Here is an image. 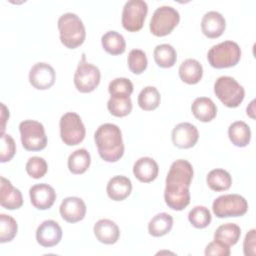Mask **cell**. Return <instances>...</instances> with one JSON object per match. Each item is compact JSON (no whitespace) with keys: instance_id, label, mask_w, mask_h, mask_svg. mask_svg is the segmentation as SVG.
<instances>
[{"instance_id":"d590c367","label":"cell","mask_w":256,"mask_h":256,"mask_svg":"<svg viewBox=\"0 0 256 256\" xmlns=\"http://www.w3.org/2000/svg\"><path fill=\"white\" fill-rule=\"evenodd\" d=\"M25 169L29 176L34 179H39L47 173L48 165L44 158L39 156H33L28 159Z\"/></svg>"},{"instance_id":"7c38bea8","label":"cell","mask_w":256,"mask_h":256,"mask_svg":"<svg viewBox=\"0 0 256 256\" xmlns=\"http://www.w3.org/2000/svg\"><path fill=\"white\" fill-rule=\"evenodd\" d=\"M56 79L54 68L45 62L34 64L29 71V82L38 90H46L51 88Z\"/></svg>"},{"instance_id":"9a60e30c","label":"cell","mask_w":256,"mask_h":256,"mask_svg":"<svg viewBox=\"0 0 256 256\" xmlns=\"http://www.w3.org/2000/svg\"><path fill=\"white\" fill-rule=\"evenodd\" d=\"M62 238V229L54 220L43 221L36 230V240L38 244L49 248L57 245Z\"/></svg>"},{"instance_id":"74e56055","label":"cell","mask_w":256,"mask_h":256,"mask_svg":"<svg viewBox=\"0 0 256 256\" xmlns=\"http://www.w3.org/2000/svg\"><path fill=\"white\" fill-rule=\"evenodd\" d=\"M16 153L15 141L9 134H1V146H0V162L4 163L10 161Z\"/></svg>"},{"instance_id":"5bb4252c","label":"cell","mask_w":256,"mask_h":256,"mask_svg":"<svg viewBox=\"0 0 256 256\" xmlns=\"http://www.w3.org/2000/svg\"><path fill=\"white\" fill-rule=\"evenodd\" d=\"M29 196L32 205L39 210H47L52 207L56 200L54 188L46 183L35 184L29 189Z\"/></svg>"},{"instance_id":"7402d4cb","label":"cell","mask_w":256,"mask_h":256,"mask_svg":"<svg viewBox=\"0 0 256 256\" xmlns=\"http://www.w3.org/2000/svg\"><path fill=\"white\" fill-rule=\"evenodd\" d=\"M192 114L201 122H210L216 117L217 107L208 97H198L191 105Z\"/></svg>"},{"instance_id":"83f0119b","label":"cell","mask_w":256,"mask_h":256,"mask_svg":"<svg viewBox=\"0 0 256 256\" xmlns=\"http://www.w3.org/2000/svg\"><path fill=\"white\" fill-rule=\"evenodd\" d=\"M91 163V156L85 148L73 151L68 158V169L73 174H83Z\"/></svg>"},{"instance_id":"836d02e7","label":"cell","mask_w":256,"mask_h":256,"mask_svg":"<svg viewBox=\"0 0 256 256\" xmlns=\"http://www.w3.org/2000/svg\"><path fill=\"white\" fill-rule=\"evenodd\" d=\"M18 225L16 220L6 214H0V242L6 243L13 240L16 236Z\"/></svg>"},{"instance_id":"d4e9b609","label":"cell","mask_w":256,"mask_h":256,"mask_svg":"<svg viewBox=\"0 0 256 256\" xmlns=\"http://www.w3.org/2000/svg\"><path fill=\"white\" fill-rule=\"evenodd\" d=\"M101 44L104 50L111 55H120L126 49V42L122 34L111 30L101 37Z\"/></svg>"},{"instance_id":"cb8c5ba5","label":"cell","mask_w":256,"mask_h":256,"mask_svg":"<svg viewBox=\"0 0 256 256\" xmlns=\"http://www.w3.org/2000/svg\"><path fill=\"white\" fill-rule=\"evenodd\" d=\"M228 136L235 146L245 147L250 143L251 130L245 122L235 121L228 128Z\"/></svg>"},{"instance_id":"ba28073f","label":"cell","mask_w":256,"mask_h":256,"mask_svg":"<svg viewBox=\"0 0 256 256\" xmlns=\"http://www.w3.org/2000/svg\"><path fill=\"white\" fill-rule=\"evenodd\" d=\"M180 21L179 12L172 6L163 5L158 7L150 20V32L158 37L166 36L177 26Z\"/></svg>"},{"instance_id":"3957f363","label":"cell","mask_w":256,"mask_h":256,"mask_svg":"<svg viewBox=\"0 0 256 256\" xmlns=\"http://www.w3.org/2000/svg\"><path fill=\"white\" fill-rule=\"evenodd\" d=\"M61 43L70 49H75L83 44L86 31L82 20L75 13L62 14L57 22Z\"/></svg>"},{"instance_id":"f35d334b","label":"cell","mask_w":256,"mask_h":256,"mask_svg":"<svg viewBox=\"0 0 256 256\" xmlns=\"http://www.w3.org/2000/svg\"><path fill=\"white\" fill-rule=\"evenodd\" d=\"M205 255L210 256V255H216V256H229L231 251L229 246L219 242V241H212L210 242L206 248H205Z\"/></svg>"},{"instance_id":"7a4b0ae2","label":"cell","mask_w":256,"mask_h":256,"mask_svg":"<svg viewBox=\"0 0 256 256\" xmlns=\"http://www.w3.org/2000/svg\"><path fill=\"white\" fill-rule=\"evenodd\" d=\"M100 157L106 162H116L124 154V143L120 128L112 123L100 125L94 134Z\"/></svg>"},{"instance_id":"8d00e7d4","label":"cell","mask_w":256,"mask_h":256,"mask_svg":"<svg viewBox=\"0 0 256 256\" xmlns=\"http://www.w3.org/2000/svg\"><path fill=\"white\" fill-rule=\"evenodd\" d=\"M108 91L111 96H130L133 92V84L128 78H115L109 83Z\"/></svg>"},{"instance_id":"277c9868","label":"cell","mask_w":256,"mask_h":256,"mask_svg":"<svg viewBox=\"0 0 256 256\" xmlns=\"http://www.w3.org/2000/svg\"><path fill=\"white\" fill-rule=\"evenodd\" d=\"M240 58L241 49L239 45L230 40L212 46L207 53L209 64L217 69L233 67L238 64Z\"/></svg>"},{"instance_id":"e575fe53","label":"cell","mask_w":256,"mask_h":256,"mask_svg":"<svg viewBox=\"0 0 256 256\" xmlns=\"http://www.w3.org/2000/svg\"><path fill=\"white\" fill-rule=\"evenodd\" d=\"M127 63L130 71L134 74L143 73L148 65V60L145 52L141 49H132L127 58Z\"/></svg>"},{"instance_id":"60d3db41","label":"cell","mask_w":256,"mask_h":256,"mask_svg":"<svg viewBox=\"0 0 256 256\" xmlns=\"http://www.w3.org/2000/svg\"><path fill=\"white\" fill-rule=\"evenodd\" d=\"M1 108H2V113H1V120H2V126H1V134H4V130H5V122L6 120H8L9 118V111L6 108V106L1 103Z\"/></svg>"},{"instance_id":"8992f818","label":"cell","mask_w":256,"mask_h":256,"mask_svg":"<svg viewBox=\"0 0 256 256\" xmlns=\"http://www.w3.org/2000/svg\"><path fill=\"white\" fill-rule=\"evenodd\" d=\"M22 146L27 151H40L47 145V136L42 123L35 120H24L19 124Z\"/></svg>"},{"instance_id":"d6986e66","label":"cell","mask_w":256,"mask_h":256,"mask_svg":"<svg viewBox=\"0 0 256 256\" xmlns=\"http://www.w3.org/2000/svg\"><path fill=\"white\" fill-rule=\"evenodd\" d=\"M93 232L99 242L108 245L116 243L120 236L119 227L110 219L98 220L93 227Z\"/></svg>"},{"instance_id":"ac0fdd59","label":"cell","mask_w":256,"mask_h":256,"mask_svg":"<svg viewBox=\"0 0 256 256\" xmlns=\"http://www.w3.org/2000/svg\"><path fill=\"white\" fill-rule=\"evenodd\" d=\"M226 21L221 13L217 11H208L201 20V30L208 38H217L225 30Z\"/></svg>"},{"instance_id":"e0dca14e","label":"cell","mask_w":256,"mask_h":256,"mask_svg":"<svg viewBox=\"0 0 256 256\" xmlns=\"http://www.w3.org/2000/svg\"><path fill=\"white\" fill-rule=\"evenodd\" d=\"M0 204L8 210L18 209L23 205V197L19 189L15 188L5 177H1Z\"/></svg>"},{"instance_id":"5b68a950","label":"cell","mask_w":256,"mask_h":256,"mask_svg":"<svg viewBox=\"0 0 256 256\" xmlns=\"http://www.w3.org/2000/svg\"><path fill=\"white\" fill-rule=\"evenodd\" d=\"M216 97L227 107H238L245 96V90L233 77L221 76L214 83Z\"/></svg>"},{"instance_id":"f1b7e54d","label":"cell","mask_w":256,"mask_h":256,"mask_svg":"<svg viewBox=\"0 0 256 256\" xmlns=\"http://www.w3.org/2000/svg\"><path fill=\"white\" fill-rule=\"evenodd\" d=\"M206 182L209 188L213 191H225L230 188L232 184V177L226 170L217 168L211 170L208 173L206 177Z\"/></svg>"},{"instance_id":"6da1fadb","label":"cell","mask_w":256,"mask_h":256,"mask_svg":"<svg viewBox=\"0 0 256 256\" xmlns=\"http://www.w3.org/2000/svg\"><path fill=\"white\" fill-rule=\"evenodd\" d=\"M193 178V167L184 159L174 161L166 176L164 200L169 208L181 211L190 203L189 187Z\"/></svg>"},{"instance_id":"8fae6325","label":"cell","mask_w":256,"mask_h":256,"mask_svg":"<svg viewBox=\"0 0 256 256\" xmlns=\"http://www.w3.org/2000/svg\"><path fill=\"white\" fill-rule=\"evenodd\" d=\"M148 5L143 0H129L122 10V25L129 32L139 31L144 24Z\"/></svg>"},{"instance_id":"44dd1931","label":"cell","mask_w":256,"mask_h":256,"mask_svg":"<svg viewBox=\"0 0 256 256\" xmlns=\"http://www.w3.org/2000/svg\"><path fill=\"white\" fill-rule=\"evenodd\" d=\"M106 191L109 198H111L112 200L122 201L131 194L132 182L126 176H114L108 181Z\"/></svg>"},{"instance_id":"484cf974","label":"cell","mask_w":256,"mask_h":256,"mask_svg":"<svg viewBox=\"0 0 256 256\" xmlns=\"http://www.w3.org/2000/svg\"><path fill=\"white\" fill-rule=\"evenodd\" d=\"M173 226V217L165 212L156 214L148 224V232L154 237L166 235Z\"/></svg>"},{"instance_id":"b9f144b4","label":"cell","mask_w":256,"mask_h":256,"mask_svg":"<svg viewBox=\"0 0 256 256\" xmlns=\"http://www.w3.org/2000/svg\"><path fill=\"white\" fill-rule=\"evenodd\" d=\"M254 100L250 103L249 107H247V115H250V117L254 118Z\"/></svg>"},{"instance_id":"ab89813d","label":"cell","mask_w":256,"mask_h":256,"mask_svg":"<svg viewBox=\"0 0 256 256\" xmlns=\"http://www.w3.org/2000/svg\"><path fill=\"white\" fill-rule=\"evenodd\" d=\"M255 229H251L245 236L244 243H243V250L244 255L246 256H253L255 255Z\"/></svg>"},{"instance_id":"4316f807","label":"cell","mask_w":256,"mask_h":256,"mask_svg":"<svg viewBox=\"0 0 256 256\" xmlns=\"http://www.w3.org/2000/svg\"><path fill=\"white\" fill-rule=\"evenodd\" d=\"M241 236V229L235 223H225L220 225L215 233L214 240L219 241L227 246L235 245Z\"/></svg>"},{"instance_id":"30bf717a","label":"cell","mask_w":256,"mask_h":256,"mask_svg":"<svg viewBox=\"0 0 256 256\" xmlns=\"http://www.w3.org/2000/svg\"><path fill=\"white\" fill-rule=\"evenodd\" d=\"M101 73L97 66L86 61L83 53L74 74V85L81 93H89L96 89L100 83Z\"/></svg>"},{"instance_id":"ffe728a7","label":"cell","mask_w":256,"mask_h":256,"mask_svg":"<svg viewBox=\"0 0 256 256\" xmlns=\"http://www.w3.org/2000/svg\"><path fill=\"white\" fill-rule=\"evenodd\" d=\"M159 167L157 162L151 157H141L133 165L134 176L143 183H149L158 176Z\"/></svg>"},{"instance_id":"4dcf8cb0","label":"cell","mask_w":256,"mask_h":256,"mask_svg":"<svg viewBox=\"0 0 256 256\" xmlns=\"http://www.w3.org/2000/svg\"><path fill=\"white\" fill-rule=\"evenodd\" d=\"M161 101L159 91L154 86L144 87L138 95V105L145 111H151L156 109Z\"/></svg>"},{"instance_id":"52a82bcc","label":"cell","mask_w":256,"mask_h":256,"mask_svg":"<svg viewBox=\"0 0 256 256\" xmlns=\"http://www.w3.org/2000/svg\"><path fill=\"white\" fill-rule=\"evenodd\" d=\"M212 210L218 218L239 217L248 211V202L239 194H225L213 201Z\"/></svg>"},{"instance_id":"9c48e42d","label":"cell","mask_w":256,"mask_h":256,"mask_svg":"<svg viewBox=\"0 0 256 256\" xmlns=\"http://www.w3.org/2000/svg\"><path fill=\"white\" fill-rule=\"evenodd\" d=\"M60 137L64 144L74 146L83 141L86 134L81 117L75 112H67L60 118Z\"/></svg>"},{"instance_id":"d6a6232c","label":"cell","mask_w":256,"mask_h":256,"mask_svg":"<svg viewBox=\"0 0 256 256\" xmlns=\"http://www.w3.org/2000/svg\"><path fill=\"white\" fill-rule=\"evenodd\" d=\"M188 220L195 228L202 229L210 224L212 216L209 209L205 206H195L189 211Z\"/></svg>"},{"instance_id":"1f68e13d","label":"cell","mask_w":256,"mask_h":256,"mask_svg":"<svg viewBox=\"0 0 256 256\" xmlns=\"http://www.w3.org/2000/svg\"><path fill=\"white\" fill-rule=\"evenodd\" d=\"M109 112L115 117H124L132 110L130 96H111L107 102Z\"/></svg>"},{"instance_id":"f546056e","label":"cell","mask_w":256,"mask_h":256,"mask_svg":"<svg viewBox=\"0 0 256 256\" xmlns=\"http://www.w3.org/2000/svg\"><path fill=\"white\" fill-rule=\"evenodd\" d=\"M156 64L161 68L172 67L177 60V53L174 47L170 44H159L155 47L153 52Z\"/></svg>"},{"instance_id":"603a6c76","label":"cell","mask_w":256,"mask_h":256,"mask_svg":"<svg viewBox=\"0 0 256 256\" xmlns=\"http://www.w3.org/2000/svg\"><path fill=\"white\" fill-rule=\"evenodd\" d=\"M179 77L187 84L198 83L203 76V67L196 59L188 58L184 60L179 67Z\"/></svg>"},{"instance_id":"4fadbf2b","label":"cell","mask_w":256,"mask_h":256,"mask_svg":"<svg viewBox=\"0 0 256 256\" xmlns=\"http://www.w3.org/2000/svg\"><path fill=\"white\" fill-rule=\"evenodd\" d=\"M199 138V132L195 125L189 122L177 124L172 131L173 144L181 149L193 147Z\"/></svg>"},{"instance_id":"2e32d148","label":"cell","mask_w":256,"mask_h":256,"mask_svg":"<svg viewBox=\"0 0 256 256\" xmlns=\"http://www.w3.org/2000/svg\"><path fill=\"white\" fill-rule=\"evenodd\" d=\"M61 217L69 223L81 221L86 214V205L84 201L75 196L65 198L59 207Z\"/></svg>"}]
</instances>
